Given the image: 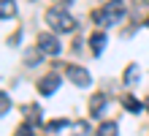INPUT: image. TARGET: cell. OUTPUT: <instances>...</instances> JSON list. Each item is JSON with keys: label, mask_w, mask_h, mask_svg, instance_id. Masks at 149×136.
<instances>
[{"label": "cell", "mask_w": 149, "mask_h": 136, "mask_svg": "<svg viewBox=\"0 0 149 136\" xmlns=\"http://www.w3.org/2000/svg\"><path fill=\"white\" fill-rule=\"evenodd\" d=\"M125 19V0H109L98 11H92V22L98 27H114Z\"/></svg>", "instance_id": "obj_1"}, {"label": "cell", "mask_w": 149, "mask_h": 136, "mask_svg": "<svg viewBox=\"0 0 149 136\" xmlns=\"http://www.w3.org/2000/svg\"><path fill=\"white\" fill-rule=\"evenodd\" d=\"M46 25H49L54 33H73V30H76L73 14H68L63 6H52L49 11H46Z\"/></svg>", "instance_id": "obj_2"}, {"label": "cell", "mask_w": 149, "mask_h": 136, "mask_svg": "<svg viewBox=\"0 0 149 136\" xmlns=\"http://www.w3.org/2000/svg\"><path fill=\"white\" fill-rule=\"evenodd\" d=\"M38 49L46 54V57H57L60 52H63V44L54 33H41L38 35Z\"/></svg>", "instance_id": "obj_3"}, {"label": "cell", "mask_w": 149, "mask_h": 136, "mask_svg": "<svg viewBox=\"0 0 149 136\" xmlns=\"http://www.w3.org/2000/svg\"><path fill=\"white\" fill-rule=\"evenodd\" d=\"M68 79H71L76 87H81V90H87V87L92 85L90 71H87V68H81V66H68Z\"/></svg>", "instance_id": "obj_4"}, {"label": "cell", "mask_w": 149, "mask_h": 136, "mask_svg": "<svg viewBox=\"0 0 149 136\" xmlns=\"http://www.w3.org/2000/svg\"><path fill=\"white\" fill-rule=\"evenodd\" d=\"M60 82H63V79H60L57 74H46L43 79H38V93H41L43 98H49V95H54L57 90H60Z\"/></svg>", "instance_id": "obj_5"}, {"label": "cell", "mask_w": 149, "mask_h": 136, "mask_svg": "<svg viewBox=\"0 0 149 136\" xmlns=\"http://www.w3.org/2000/svg\"><path fill=\"white\" fill-rule=\"evenodd\" d=\"M106 44H109V38H106V33H103V30H98V33H92V35H90V49H92L95 57H100V54H103Z\"/></svg>", "instance_id": "obj_6"}, {"label": "cell", "mask_w": 149, "mask_h": 136, "mask_svg": "<svg viewBox=\"0 0 149 136\" xmlns=\"http://www.w3.org/2000/svg\"><path fill=\"white\" fill-rule=\"evenodd\" d=\"M106 106H109V101H106V95H103V93H98V95L90 98V114L92 117H103Z\"/></svg>", "instance_id": "obj_7"}, {"label": "cell", "mask_w": 149, "mask_h": 136, "mask_svg": "<svg viewBox=\"0 0 149 136\" xmlns=\"http://www.w3.org/2000/svg\"><path fill=\"white\" fill-rule=\"evenodd\" d=\"M138 76H141V68H138L136 63H130V66L125 68V74H122V82H125L127 87H133L136 82H138Z\"/></svg>", "instance_id": "obj_8"}, {"label": "cell", "mask_w": 149, "mask_h": 136, "mask_svg": "<svg viewBox=\"0 0 149 136\" xmlns=\"http://www.w3.org/2000/svg\"><path fill=\"white\" fill-rule=\"evenodd\" d=\"M95 136H119V123H111V120L100 123L98 131H95Z\"/></svg>", "instance_id": "obj_9"}, {"label": "cell", "mask_w": 149, "mask_h": 136, "mask_svg": "<svg viewBox=\"0 0 149 136\" xmlns=\"http://www.w3.org/2000/svg\"><path fill=\"white\" fill-rule=\"evenodd\" d=\"M122 106H125L130 114H138L141 109H146V104H141V101H138V98H133V95H125V98H122Z\"/></svg>", "instance_id": "obj_10"}, {"label": "cell", "mask_w": 149, "mask_h": 136, "mask_svg": "<svg viewBox=\"0 0 149 136\" xmlns=\"http://www.w3.org/2000/svg\"><path fill=\"white\" fill-rule=\"evenodd\" d=\"M71 128H73V136H92L90 123H84V120H76V123H71Z\"/></svg>", "instance_id": "obj_11"}, {"label": "cell", "mask_w": 149, "mask_h": 136, "mask_svg": "<svg viewBox=\"0 0 149 136\" xmlns=\"http://www.w3.org/2000/svg\"><path fill=\"white\" fill-rule=\"evenodd\" d=\"M68 120H63V117H57V120H49L46 123V133H57V131H63V128H68Z\"/></svg>", "instance_id": "obj_12"}, {"label": "cell", "mask_w": 149, "mask_h": 136, "mask_svg": "<svg viewBox=\"0 0 149 136\" xmlns=\"http://www.w3.org/2000/svg\"><path fill=\"white\" fill-rule=\"evenodd\" d=\"M41 49H27V52H24V66H38V63H41Z\"/></svg>", "instance_id": "obj_13"}, {"label": "cell", "mask_w": 149, "mask_h": 136, "mask_svg": "<svg viewBox=\"0 0 149 136\" xmlns=\"http://www.w3.org/2000/svg\"><path fill=\"white\" fill-rule=\"evenodd\" d=\"M14 136H36V128H33V123H24V125H19V128H16Z\"/></svg>", "instance_id": "obj_14"}, {"label": "cell", "mask_w": 149, "mask_h": 136, "mask_svg": "<svg viewBox=\"0 0 149 136\" xmlns=\"http://www.w3.org/2000/svg\"><path fill=\"white\" fill-rule=\"evenodd\" d=\"M8 109H11V98H8V93H3V95H0V114H8Z\"/></svg>", "instance_id": "obj_15"}, {"label": "cell", "mask_w": 149, "mask_h": 136, "mask_svg": "<svg viewBox=\"0 0 149 136\" xmlns=\"http://www.w3.org/2000/svg\"><path fill=\"white\" fill-rule=\"evenodd\" d=\"M11 16H16V8H14V3L3 0V19H11Z\"/></svg>", "instance_id": "obj_16"}, {"label": "cell", "mask_w": 149, "mask_h": 136, "mask_svg": "<svg viewBox=\"0 0 149 136\" xmlns=\"http://www.w3.org/2000/svg\"><path fill=\"white\" fill-rule=\"evenodd\" d=\"M73 0H52V6H63V8H68Z\"/></svg>", "instance_id": "obj_17"}, {"label": "cell", "mask_w": 149, "mask_h": 136, "mask_svg": "<svg viewBox=\"0 0 149 136\" xmlns=\"http://www.w3.org/2000/svg\"><path fill=\"white\" fill-rule=\"evenodd\" d=\"M144 104H146V112H149V98H146V101H144Z\"/></svg>", "instance_id": "obj_18"}, {"label": "cell", "mask_w": 149, "mask_h": 136, "mask_svg": "<svg viewBox=\"0 0 149 136\" xmlns=\"http://www.w3.org/2000/svg\"><path fill=\"white\" fill-rule=\"evenodd\" d=\"M144 25H146V27H149V16H146V22H144Z\"/></svg>", "instance_id": "obj_19"}, {"label": "cell", "mask_w": 149, "mask_h": 136, "mask_svg": "<svg viewBox=\"0 0 149 136\" xmlns=\"http://www.w3.org/2000/svg\"><path fill=\"white\" fill-rule=\"evenodd\" d=\"M144 3H149V0H144Z\"/></svg>", "instance_id": "obj_20"}]
</instances>
